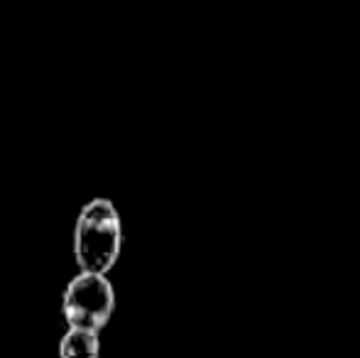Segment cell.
<instances>
[{
  "label": "cell",
  "mask_w": 360,
  "mask_h": 358,
  "mask_svg": "<svg viewBox=\"0 0 360 358\" xmlns=\"http://www.w3.org/2000/svg\"><path fill=\"white\" fill-rule=\"evenodd\" d=\"M123 248L120 214L108 199H91L74 226V260L81 272L105 275L113 270Z\"/></svg>",
  "instance_id": "cell-1"
},
{
  "label": "cell",
  "mask_w": 360,
  "mask_h": 358,
  "mask_svg": "<svg viewBox=\"0 0 360 358\" xmlns=\"http://www.w3.org/2000/svg\"><path fill=\"white\" fill-rule=\"evenodd\" d=\"M62 312L69 329H86L98 334L115 312V290L105 275L79 272L64 290Z\"/></svg>",
  "instance_id": "cell-2"
},
{
  "label": "cell",
  "mask_w": 360,
  "mask_h": 358,
  "mask_svg": "<svg viewBox=\"0 0 360 358\" xmlns=\"http://www.w3.org/2000/svg\"><path fill=\"white\" fill-rule=\"evenodd\" d=\"M101 341L96 331L69 329L59 341V358H98Z\"/></svg>",
  "instance_id": "cell-3"
}]
</instances>
